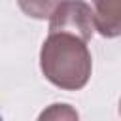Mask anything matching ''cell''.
<instances>
[{
    "instance_id": "3957f363",
    "label": "cell",
    "mask_w": 121,
    "mask_h": 121,
    "mask_svg": "<svg viewBox=\"0 0 121 121\" xmlns=\"http://www.w3.org/2000/svg\"><path fill=\"white\" fill-rule=\"evenodd\" d=\"M95 30L104 38L121 36V0H93Z\"/></svg>"
},
{
    "instance_id": "8992f818",
    "label": "cell",
    "mask_w": 121,
    "mask_h": 121,
    "mask_svg": "<svg viewBox=\"0 0 121 121\" xmlns=\"http://www.w3.org/2000/svg\"><path fill=\"white\" fill-rule=\"evenodd\" d=\"M119 115H121V98H119Z\"/></svg>"
},
{
    "instance_id": "7a4b0ae2",
    "label": "cell",
    "mask_w": 121,
    "mask_h": 121,
    "mask_svg": "<svg viewBox=\"0 0 121 121\" xmlns=\"http://www.w3.org/2000/svg\"><path fill=\"white\" fill-rule=\"evenodd\" d=\"M49 32H70L89 42L95 34L91 6L85 0H60L49 15Z\"/></svg>"
},
{
    "instance_id": "277c9868",
    "label": "cell",
    "mask_w": 121,
    "mask_h": 121,
    "mask_svg": "<svg viewBox=\"0 0 121 121\" xmlns=\"http://www.w3.org/2000/svg\"><path fill=\"white\" fill-rule=\"evenodd\" d=\"M59 2L60 0H17V6L26 17L45 21L49 19V15L53 13Z\"/></svg>"
},
{
    "instance_id": "6da1fadb",
    "label": "cell",
    "mask_w": 121,
    "mask_h": 121,
    "mask_svg": "<svg viewBox=\"0 0 121 121\" xmlns=\"http://www.w3.org/2000/svg\"><path fill=\"white\" fill-rule=\"evenodd\" d=\"M87 43L70 32H49L40 49L43 78L60 91L83 89L93 72V57Z\"/></svg>"
},
{
    "instance_id": "5b68a950",
    "label": "cell",
    "mask_w": 121,
    "mask_h": 121,
    "mask_svg": "<svg viewBox=\"0 0 121 121\" xmlns=\"http://www.w3.org/2000/svg\"><path fill=\"white\" fill-rule=\"evenodd\" d=\"M78 117H79L78 112L70 104H59V102H55L47 110H43L38 119L43 121V119H78Z\"/></svg>"
}]
</instances>
